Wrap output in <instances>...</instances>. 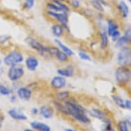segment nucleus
I'll return each instance as SVG.
<instances>
[{"label":"nucleus","mask_w":131,"mask_h":131,"mask_svg":"<svg viewBox=\"0 0 131 131\" xmlns=\"http://www.w3.org/2000/svg\"><path fill=\"white\" fill-rule=\"evenodd\" d=\"M91 4L95 10L100 12V13H103L104 11V8L102 5L99 2L98 0H90Z\"/></svg>","instance_id":"c85d7f7f"},{"label":"nucleus","mask_w":131,"mask_h":131,"mask_svg":"<svg viewBox=\"0 0 131 131\" xmlns=\"http://www.w3.org/2000/svg\"><path fill=\"white\" fill-rule=\"evenodd\" d=\"M25 42L29 47L43 58L51 57L48 52V46H46L38 39L32 36H28L25 39Z\"/></svg>","instance_id":"f257e3e1"},{"label":"nucleus","mask_w":131,"mask_h":131,"mask_svg":"<svg viewBox=\"0 0 131 131\" xmlns=\"http://www.w3.org/2000/svg\"><path fill=\"white\" fill-rule=\"evenodd\" d=\"M25 69L21 64L9 67L7 71V76L11 82H17L24 78Z\"/></svg>","instance_id":"423d86ee"},{"label":"nucleus","mask_w":131,"mask_h":131,"mask_svg":"<svg viewBox=\"0 0 131 131\" xmlns=\"http://www.w3.org/2000/svg\"><path fill=\"white\" fill-rule=\"evenodd\" d=\"M127 1H128V2H131V0H127Z\"/></svg>","instance_id":"37998d69"},{"label":"nucleus","mask_w":131,"mask_h":131,"mask_svg":"<svg viewBox=\"0 0 131 131\" xmlns=\"http://www.w3.org/2000/svg\"><path fill=\"white\" fill-rule=\"evenodd\" d=\"M13 93V90L9 86L3 83H0V94L3 96H8Z\"/></svg>","instance_id":"a878e982"},{"label":"nucleus","mask_w":131,"mask_h":131,"mask_svg":"<svg viewBox=\"0 0 131 131\" xmlns=\"http://www.w3.org/2000/svg\"><path fill=\"white\" fill-rule=\"evenodd\" d=\"M100 39V47L102 50H106L109 45V37L105 30H102L99 32Z\"/></svg>","instance_id":"2eb2a0df"},{"label":"nucleus","mask_w":131,"mask_h":131,"mask_svg":"<svg viewBox=\"0 0 131 131\" xmlns=\"http://www.w3.org/2000/svg\"><path fill=\"white\" fill-rule=\"evenodd\" d=\"M115 79L117 84L125 86L130 82L131 71L130 67L119 66L115 71Z\"/></svg>","instance_id":"f03ea898"},{"label":"nucleus","mask_w":131,"mask_h":131,"mask_svg":"<svg viewBox=\"0 0 131 131\" xmlns=\"http://www.w3.org/2000/svg\"><path fill=\"white\" fill-rule=\"evenodd\" d=\"M67 79L58 75L54 76L50 81V86L55 91L62 90L67 86Z\"/></svg>","instance_id":"6e6552de"},{"label":"nucleus","mask_w":131,"mask_h":131,"mask_svg":"<svg viewBox=\"0 0 131 131\" xmlns=\"http://www.w3.org/2000/svg\"><path fill=\"white\" fill-rule=\"evenodd\" d=\"M65 0H53V2H64Z\"/></svg>","instance_id":"58836bf2"},{"label":"nucleus","mask_w":131,"mask_h":131,"mask_svg":"<svg viewBox=\"0 0 131 131\" xmlns=\"http://www.w3.org/2000/svg\"><path fill=\"white\" fill-rule=\"evenodd\" d=\"M130 40H129L127 37H126L124 35H121L119 37L118 39L117 40L115 43V47L120 49L122 47H124L125 46H128L130 43Z\"/></svg>","instance_id":"412c9836"},{"label":"nucleus","mask_w":131,"mask_h":131,"mask_svg":"<svg viewBox=\"0 0 131 131\" xmlns=\"http://www.w3.org/2000/svg\"><path fill=\"white\" fill-rule=\"evenodd\" d=\"M117 8H118L119 13H120L122 17L124 19H126L128 17L129 14V8L128 5L124 1H121L117 5Z\"/></svg>","instance_id":"6ab92c4d"},{"label":"nucleus","mask_w":131,"mask_h":131,"mask_svg":"<svg viewBox=\"0 0 131 131\" xmlns=\"http://www.w3.org/2000/svg\"><path fill=\"white\" fill-rule=\"evenodd\" d=\"M75 67L73 64H69L63 68H59L57 69V73L58 75L62 76L64 78H71L75 74Z\"/></svg>","instance_id":"f8f14e48"},{"label":"nucleus","mask_w":131,"mask_h":131,"mask_svg":"<svg viewBox=\"0 0 131 131\" xmlns=\"http://www.w3.org/2000/svg\"><path fill=\"white\" fill-rule=\"evenodd\" d=\"M31 113H32V115H38V113H39V109L37 107L32 108V109H31Z\"/></svg>","instance_id":"e433bc0d"},{"label":"nucleus","mask_w":131,"mask_h":131,"mask_svg":"<svg viewBox=\"0 0 131 131\" xmlns=\"http://www.w3.org/2000/svg\"><path fill=\"white\" fill-rule=\"evenodd\" d=\"M124 108L126 109L130 110L131 109V101L130 100L126 99L124 100Z\"/></svg>","instance_id":"72a5a7b5"},{"label":"nucleus","mask_w":131,"mask_h":131,"mask_svg":"<svg viewBox=\"0 0 131 131\" xmlns=\"http://www.w3.org/2000/svg\"><path fill=\"white\" fill-rule=\"evenodd\" d=\"M116 59L117 62L119 66L130 67L131 63V50L129 45L119 49L117 54Z\"/></svg>","instance_id":"20e7f679"},{"label":"nucleus","mask_w":131,"mask_h":131,"mask_svg":"<svg viewBox=\"0 0 131 131\" xmlns=\"http://www.w3.org/2000/svg\"><path fill=\"white\" fill-rule=\"evenodd\" d=\"M78 56L82 60H84V61H91L92 60L89 54H88L84 50H79L78 52Z\"/></svg>","instance_id":"bb28decb"},{"label":"nucleus","mask_w":131,"mask_h":131,"mask_svg":"<svg viewBox=\"0 0 131 131\" xmlns=\"http://www.w3.org/2000/svg\"><path fill=\"white\" fill-rule=\"evenodd\" d=\"M35 4V0H26L24 4V8L26 10L32 9Z\"/></svg>","instance_id":"c756f323"},{"label":"nucleus","mask_w":131,"mask_h":131,"mask_svg":"<svg viewBox=\"0 0 131 131\" xmlns=\"http://www.w3.org/2000/svg\"><path fill=\"white\" fill-rule=\"evenodd\" d=\"M102 131H115L112 126L111 123L104 124L102 126Z\"/></svg>","instance_id":"2f4dec72"},{"label":"nucleus","mask_w":131,"mask_h":131,"mask_svg":"<svg viewBox=\"0 0 131 131\" xmlns=\"http://www.w3.org/2000/svg\"><path fill=\"white\" fill-rule=\"evenodd\" d=\"M71 6L73 8H78L80 6V2L79 0H72L71 2Z\"/></svg>","instance_id":"473e14b6"},{"label":"nucleus","mask_w":131,"mask_h":131,"mask_svg":"<svg viewBox=\"0 0 131 131\" xmlns=\"http://www.w3.org/2000/svg\"><path fill=\"white\" fill-rule=\"evenodd\" d=\"M8 114L11 118L14 119L15 120L26 121L28 119V117L26 116L25 114L19 111V110L15 108H10L8 111Z\"/></svg>","instance_id":"4468645a"},{"label":"nucleus","mask_w":131,"mask_h":131,"mask_svg":"<svg viewBox=\"0 0 131 131\" xmlns=\"http://www.w3.org/2000/svg\"><path fill=\"white\" fill-rule=\"evenodd\" d=\"M46 7L48 9V10L54 11V12H62L61 9L60 8V7L58 6L57 4L54 2H48L46 4Z\"/></svg>","instance_id":"cd10ccee"},{"label":"nucleus","mask_w":131,"mask_h":131,"mask_svg":"<svg viewBox=\"0 0 131 131\" xmlns=\"http://www.w3.org/2000/svg\"><path fill=\"white\" fill-rule=\"evenodd\" d=\"M54 57L57 59L58 62H61V63H64V62H68V60L69 59V56L63 52L60 51V50H59L57 52V54L55 55Z\"/></svg>","instance_id":"5701e85b"},{"label":"nucleus","mask_w":131,"mask_h":131,"mask_svg":"<svg viewBox=\"0 0 131 131\" xmlns=\"http://www.w3.org/2000/svg\"><path fill=\"white\" fill-rule=\"evenodd\" d=\"M11 39V37L8 35H1L0 36V44H5Z\"/></svg>","instance_id":"7c9ffc66"},{"label":"nucleus","mask_w":131,"mask_h":131,"mask_svg":"<svg viewBox=\"0 0 131 131\" xmlns=\"http://www.w3.org/2000/svg\"><path fill=\"white\" fill-rule=\"evenodd\" d=\"M54 106L56 108V109L58 112H60V113L63 114L64 115H68V111L66 107V106L64 105V104H62V102H59L58 100H54L53 102Z\"/></svg>","instance_id":"4be33fe9"},{"label":"nucleus","mask_w":131,"mask_h":131,"mask_svg":"<svg viewBox=\"0 0 131 131\" xmlns=\"http://www.w3.org/2000/svg\"><path fill=\"white\" fill-rule=\"evenodd\" d=\"M111 97L117 106H118L119 107L121 108L124 109V100L123 99L122 97H120L118 95L113 94L112 95Z\"/></svg>","instance_id":"393cba45"},{"label":"nucleus","mask_w":131,"mask_h":131,"mask_svg":"<svg viewBox=\"0 0 131 131\" xmlns=\"http://www.w3.org/2000/svg\"><path fill=\"white\" fill-rule=\"evenodd\" d=\"M46 13L50 17L55 19L56 21L58 22V24L62 25L64 28V30H66L68 33H70L68 14L62 12H54L51 10H47Z\"/></svg>","instance_id":"39448f33"},{"label":"nucleus","mask_w":131,"mask_h":131,"mask_svg":"<svg viewBox=\"0 0 131 131\" xmlns=\"http://www.w3.org/2000/svg\"><path fill=\"white\" fill-rule=\"evenodd\" d=\"M25 67L30 72H34L39 66V60L34 56H28L24 58Z\"/></svg>","instance_id":"1a4fd4ad"},{"label":"nucleus","mask_w":131,"mask_h":131,"mask_svg":"<svg viewBox=\"0 0 131 131\" xmlns=\"http://www.w3.org/2000/svg\"><path fill=\"white\" fill-rule=\"evenodd\" d=\"M30 126L37 131H51V128L49 125L45 123L34 121L30 123Z\"/></svg>","instance_id":"f3484780"},{"label":"nucleus","mask_w":131,"mask_h":131,"mask_svg":"<svg viewBox=\"0 0 131 131\" xmlns=\"http://www.w3.org/2000/svg\"><path fill=\"white\" fill-rule=\"evenodd\" d=\"M24 131H36L35 130H33V129H29V128H26L24 130Z\"/></svg>","instance_id":"ea45409f"},{"label":"nucleus","mask_w":131,"mask_h":131,"mask_svg":"<svg viewBox=\"0 0 131 131\" xmlns=\"http://www.w3.org/2000/svg\"><path fill=\"white\" fill-rule=\"evenodd\" d=\"M130 126V120H122L119 122L117 128L119 131H129V127Z\"/></svg>","instance_id":"b1692460"},{"label":"nucleus","mask_w":131,"mask_h":131,"mask_svg":"<svg viewBox=\"0 0 131 131\" xmlns=\"http://www.w3.org/2000/svg\"><path fill=\"white\" fill-rule=\"evenodd\" d=\"M54 43L60 49V51H62L66 54H67L69 57L75 55V53H74L73 50H71L70 47H68L67 45H65L62 41H60V39H58V38H56V39H54Z\"/></svg>","instance_id":"ddd939ff"},{"label":"nucleus","mask_w":131,"mask_h":131,"mask_svg":"<svg viewBox=\"0 0 131 131\" xmlns=\"http://www.w3.org/2000/svg\"><path fill=\"white\" fill-rule=\"evenodd\" d=\"M39 113L45 119L52 118L54 115V111L52 108L48 105L41 106L39 108Z\"/></svg>","instance_id":"dca6fc26"},{"label":"nucleus","mask_w":131,"mask_h":131,"mask_svg":"<svg viewBox=\"0 0 131 131\" xmlns=\"http://www.w3.org/2000/svg\"><path fill=\"white\" fill-rule=\"evenodd\" d=\"M51 30L53 35L56 38H60L62 37L64 34V28L62 25L59 24H55L52 26Z\"/></svg>","instance_id":"a211bd4d"},{"label":"nucleus","mask_w":131,"mask_h":131,"mask_svg":"<svg viewBox=\"0 0 131 131\" xmlns=\"http://www.w3.org/2000/svg\"><path fill=\"white\" fill-rule=\"evenodd\" d=\"M3 63V60L0 58V67H1V66H2V64Z\"/></svg>","instance_id":"79ce46f5"},{"label":"nucleus","mask_w":131,"mask_h":131,"mask_svg":"<svg viewBox=\"0 0 131 131\" xmlns=\"http://www.w3.org/2000/svg\"><path fill=\"white\" fill-rule=\"evenodd\" d=\"M2 119L0 117V128L2 127Z\"/></svg>","instance_id":"a19ab883"},{"label":"nucleus","mask_w":131,"mask_h":131,"mask_svg":"<svg viewBox=\"0 0 131 131\" xmlns=\"http://www.w3.org/2000/svg\"><path fill=\"white\" fill-rule=\"evenodd\" d=\"M3 62L8 67L21 64L24 61V56L19 50H13L6 55L3 58Z\"/></svg>","instance_id":"7ed1b4c3"},{"label":"nucleus","mask_w":131,"mask_h":131,"mask_svg":"<svg viewBox=\"0 0 131 131\" xmlns=\"http://www.w3.org/2000/svg\"><path fill=\"white\" fill-rule=\"evenodd\" d=\"M106 32L113 42H115L122 35L119 25L113 19H108L107 21V28Z\"/></svg>","instance_id":"0eeeda50"},{"label":"nucleus","mask_w":131,"mask_h":131,"mask_svg":"<svg viewBox=\"0 0 131 131\" xmlns=\"http://www.w3.org/2000/svg\"><path fill=\"white\" fill-rule=\"evenodd\" d=\"M17 94H13V93H12V94L10 95V101L12 102V103H14V102H15L17 100Z\"/></svg>","instance_id":"c9c22d12"},{"label":"nucleus","mask_w":131,"mask_h":131,"mask_svg":"<svg viewBox=\"0 0 131 131\" xmlns=\"http://www.w3.org/2000/svg\"><path fill=\"white\" fill-rule=\"evenodd\" d=\"M70 92L67 90H59L56 93V100L59 102H65L69 99Z\"/></svg>","instance_id":"aec40b11"},{"label":"nucleus","mask_w":131,"mask_h":131,"mask_svg":"<svg viewBox=\"0 0 131 131\" xmlns=\"http://www.w3.org/2000/svg\"><path fill=\"white\" fill-rule=\"evenodd\" d=\"M64 131H76V130L73 128H66L65 130H64Z\"/></svg>","instance_id":"4c0bfd02"},{"label":"nucleus","mask_w":131,"mask_h":131,"mask_svg":"<svg viewBox=\"0 0 131 131\" xmlns=\"http://www.w3.org/2000/svg\"><path fill=\"white\" fill-rule=\"evenodd\" d=\"M89 113L91 116L102 121V122H104V124L111 123V120L108 118V117L106 115V114L99 108H93L89 111Z\"/></svg>","instance_id":"9d476101"},{"label":"nucleus","mask_w":131,"mask_h":131,"mask_svg":"<svg viewBox=\"0 0 131 131\" xmlns=\"http://www.w3.org/2000/svg\"><path fill=\"white\" fill-rule=\"evenodd\" d=\"M17 95L21 100L28 101L32 96V89L29 86H19L17 89Z\"/></svg>","instance_id":"9b49d317"},{"label":"nucleus","mask_w":131,"mask_h":131,"mask_svg":"<svg viewBox=\"0 0 131 131\" xmlns=\"http://www.w3.org/2000/svg\"><path fill=\"white\" fill-rule=\"evenodd\" d=\"M126 37H127L129 40L131 41V29L130 27L126 29L124 32V35Z\"/></svg>","instance_id":"f704fd0d"}]
</instances>
